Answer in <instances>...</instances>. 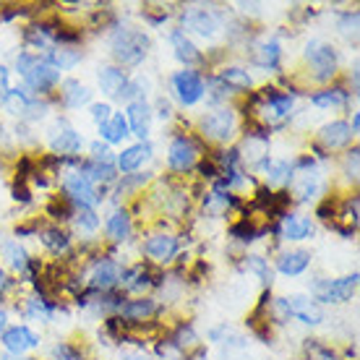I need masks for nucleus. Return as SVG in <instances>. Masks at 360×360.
<instances>
[{"label":"nucleus","mask_w":360,"mask_h":360,"mask_svg":"<svg viewBox=\"0 0 360 360\" xmlns=\"http://www.w3.org/2000/svg\"><path fill=\"white\" fill-rule=\"evenodd\" d=\"M112 58H115L117 63L123 65H136L141 63L149 53V37L144 32H139V29H117L115 34H112Z\"/></svg>","instance_id":"nucleus-1"},{"label":"nucleus","mask_w":360,"mask_h":360,"mask_svg":"<svg viewBox=\"0 0 360 360\" xmlns=\"http://www.w3.org/2000/svg\"><path fill=\"white\" fill-rule=\"evenodd\" d=\"M277 308L290 319H297L303 324H321L324 321V311L316 306L311 297L306 295H290V297H279Z\"/></svg>","instance_id":"nucleus-2"},{"label":"nucleus","mask_w":360,"mask_h":360,"mask_svg":"<svg viewBox=\"0 0 360 360\" xmlns=\"http://www.w3.org/2000/svg\"><path fill=\"white\" fill-rule=\"evenodd\" d=\"M306 58L311 60L316 71V79L319 82H326L337 73V53L329 42H321V39H311L306 47Z\"/></svg>","instance_id":"nucleus-3"},{"label":"nucleus","mask_w":360,"mask_h":360,"mask_svg":"<svg viewBox=\"0 0 360 360\" xmlns=\"http://www.w3.org/2000/svg\"><path fill=\"white\" fill-rule=\"evenodd\" d=\"M355 288H358V274H350V277L342 279H329V282L316 285V297L321 303H342V300H350Z\"/></svg>","instance_id":"nucleus-4"},{"label":"nucleus","mask_w":360,"mask_h":360,"mask_svg":"<svg viewBox=\"0 0 360 360\" xmlns=\"http://www.w3.org/2000/svg\"><path fill=\"white\" fill-rule=\"evenodd\" d=\"M201 131L207 139H214V141H227L235 131V112L233 110H214L209 112L204 120H201Z\"/></svg>","instance_id":"nucleus-5"},{"label":"nucleus","mask_w":360,"mask_h":360,"mask_svg":"<svg viewBox=\"0 0 360 360\" xmlns=\"http://www.w3.org/2000/svg\"><path fill=\"white\" fill-rule=\"evenodd\" d=\"M172 86L178 91V99L183 105H196L204 97V82L196 71H180L172 79Z\"/></svg>","instance_id":"nucleus-6"},{"label":"nucleus","mask_w":360,"mask_h":360,"mask_svg":"<svg viewBox=\"0 0 360 360\" xmlns=\"http://www.w3.org/2000/svg\"><path fill=\"white\" fill-rule=\"evenodd\" d=\"M65 191H68V196L76 198L82 207H91V204L102 201V193L94 188V183H91L89 178H84L82 172L65 175Z\"/></svg>","instance_id":"nucleus-7"},{"label":"nucleus","mask_w":360,"mask_h":360,"mask_svg":"<svg viewBox=\"0 0 360 360\" xmlns=\"http://www.w3.org/2000/svg\"><path fill=\"white\" fill-rule=\"evenodd\" d=\"M183 21H186V27L193 29V32L201 37H214L217 32H219V27H222L219 16L209 8H191Z\"/></svg>","instance_id":"nucleus-8"},{"label":"nucleus","mask_w":360,"mask_h":360,"mask_svg":"<svg viewBox=\"0 0 360 360\" xmlns=\"http://www.w3.org/2000/svg\"><path fill=\"white\" fill-rule=\"evenodd\" d=\"M50 146L60 154H76L82 149V136L76 134V128L68 120H60L50 136Z\"/></svg>","instance_id":"nucleus-9"},{"label":"nucleus","mask_w":360,"mask_h":360,"mask_svg":"<svg viewBox=\"0 0 360 360\" xmlns=\"http://www.w3.org/2000/svg\"><path fill=\"white\" fill-rule=\"evenodd\" d=\"M167 162H170L172 170H188V167H193L196 165V146H193V141L186 139V136H178L170 144Z\"/></svg>","instance_id":"nucleus-10"},{"label":"nucleus","mask_w":360,"mask_h":360,"mask_svg":"<svg viewBox=\"0 0 360 360\" xmlns=\"http://www.w3.org/2000/svg\"><path fill=\"white\" fill-rule=\"evenodd\" d=\"M3 345H6L8 352L21 355V352L37 347V345H39V337H37L32 329H27V326H13V329H6V332H3Z\"/></svg>","instance_id":"nucleus-11"},{"label":"nucleus","mask_w":360,"mask_h":360,"mask_svg":"<svg viewBox=\"0 0 360 360\" xmlns=\"http://www.w3.org/2000/svg\"><path fill=\"white\" fill-rule=\"evenodd\" d=\"M144 253L154 262H170L172 256L178 253V238L172 235H154L144 243Z\"/></svg>","instance_id":"nucleus-12"},{"label":"nucleus","mask_w":360,"mask_h":360,"mask_svg":"<svg viewBox=\"0 0 360 360\" xmlns=\"http://www.w3.org/2000/svg\"><path fill=\"white\" fill-rule=\"evenodd\" d=\"M149 123H152V110L144 99H134L128 105V128L134 131L139 139H146L149 136Z\"/></svg>","instance_id":"nucleus-13"},{"label":"nucleus","mask_w":360,"mask_h":360,"mask_svg":"<svg viewBox=\"0 0 360 360\" xmlns=\"http://www.w3.org/2000/svg\"><path fill=\"white\" fill-rule=\"evenodd\" d=\"M324 188H326L324 175L311 167V170H306L303 175H300L295 193H297V198H300V201H311V198L321 196V193H324Z\"/></svg>","instance_id":"nucleus-14"},{"label":"nucleus","mask_w":360,"mask_h":360,"mask_svg":"<svg viewBox=\"0 0 360 360\" xmlns=\"http://www.w3.org/2000/svg\"><path fill=\"white\" fill-rule=\"evenodd\" d=\"M99 86H102V91L108 97H123L128 89L126 73L120 71V68H115V65H108V68L99 71Z\"/></svg>","instance_id":"nucleus-15"},{"label":"nucleus","mask_w":360,"mask_h":360,"mask_svg":"<svg viewBox=\"0 0 360 360\" xmlns=\"http://www.w3.org/2000/svg\"><path fill=\"white\" fill-rule=\"evenodd\" d=\"M24 79H27V84L32 86V89L45 91V89H50V86H55V84H58L60 73L55 71L53 65H47V63H42V60H37V65L27 73V76H24Z\"/></svg>","instance_id":"nucleus-16"},{"label":"nucleus","mask_w":360,"mask_h":360,"mask_svg":"<svg viewBox=\"0 0 360 360\" xmlns=\"http://www.w3.org/2000/svg\"><path fill=\"white\" fill-rule=\"evenodd\" d=\"M117 282H120V266L115 262H99L91 271V288L94 290H110L115 288Z\"/></svg>","instance_id":"nucleus-17"},{"label":"nucleus","mask_w":360,"mask_h":360,"mask_svg":"<svg viewBox=\"0 0 360 360\" xmlns=\"http://www.w3.org/2000/svg\"><path fill=\"white\" fill-rule=\"evenodd\" d=\"M319 139H321V144L326 149H340V146H345L352 139V131L345 120H337V123H329V126L321 128Z\"/></svg>","instance_id":"nucleus-18"},{"label":"nucleus","mask_w":360,"mask_h":360,"mask_svg":"<svg viewBox=\"0 0 360 360\" xmlns=\"http://www.w3.org/2000/svg\"><path fill=\"white\" fill-rule=\"evenodd\" d=\"M149 157H152V146L146 144V141H141V144H136V146H128L126 152L117 157V167L123 172H134L136 167H141Z\"/></svg>","instance_id":"nucleus-19"},{"label":"nucleus","mask_w":360,"mask_h":360,"mask_svg":"<svg viewBox=\"0 0 360 360\" xmlns=\"http://www.w3.org/2000/svg\"><path fill=\"white\" fill-rule=\"evenodd\" d=\"M308 264H311V253L308 251H290L279 256L277 269L282 271V274H288V277H297V274L306 271Z\"/></svg>","instance_id":"nucleus-20"},{"label":"nucleus","mask_w":360,"mask_h":360,"mask_svg":"<svg viewBox=\"0 0 360 360\" xmlns=\"http://www.w3.org/2000/svg\"><path fill=\"white\" fill-rule=\"evenodd\" d=\"M311 219L306 217H297V214H285L282 217V235L288 238V240H306L308 235H311Z\"/></svg>","instance_id":"nucleus-21"},{"label":"nucleus","mask_w":360,"mask_h":360,"mask_svg":"<svg viewBox=\"0 0 360 360\" xmlns=\"http://www.w3.org/2000/svg\"><path fill=\"white\" fill-rule=\"evenodd\" d=\"M99 134H102V139L108 144H120L128 136V120L120 112H115V115H110V120L105 126H99Z\"/></svg>","instance_id":"nucleus-22"},{"label":"nucleus","mask_w":360,"mask_h":360,"mask_svg":"<svg viewBox=\"0 0 360 360\" xmlns=\"http://www.w3.org/2000/svg\"><path fill=\"white\" fill-rule=\"evenodd\" d=\"M170 39H172V47H175V58H178V60H183V63H188V65L201 60V53H198L196 45H193L183 32H172Z\"/></svg>","instance_id":"nucleus-23"},{"label":"nucleus","mask_w":360,"mask_h":360,"mask_svg":"<svg viewBox=\"0 0 360 360\" xmlns=\"http://www.w3.org/2000/svg\"><path fill=\"white\" fill-rule=\"evenodd\" d=\"M60 97H63V102L68 108H82V105H86L91 99V91L79 82H65Z\"/></svg>","instance_id":"nucleus-24"},{"label":"nucleus","mask_w":360,"mask_h":360,"mask_svg":"<svg viewBox=\"0 0 360 360\" xmlns=\"http://www.w3.org/2000/svg\"><path fill=\"white\" fill-rule=\"evenodd\" d=\"M79 60H82V53H79V50H71V47H58V50H53V53L47 55V65H53L55 71H58V68H60V71L73 68Z\"/></svg>","instance_id":"nucleus-25"},{"label":"nucleus","mask_w":360,"mask_h":360,"mask_svg":"<svg viewBox=\"0 0 360 360\" xmlns=\"http://www.w3.org/2000/svg\"><path fill=\"white\" fill-rule=\"evenodd\" d=\"M253 63L262 68H277L279 65V45L277 42H264L253 50Z\"/></svg>","instance_id":"nucleus-26"},{"label":"nucleus","mask_w":360,"mask_h":360,"mask_svg":"<svg viewBox=\"0 0 360 360\" xmlns=\"http://www.w3.org/2000/svg\"><path fill=\"white\" fill-rule=\"evenodd\" d=\"M128 233H131V217H128V212H115L108 219V235L112 240H126Z\"/></svg>","instance_id":"nucleus-27"},{"label":"nucleus","mask_w":360,"mask_h":360,"mask_svg":"<svg viewBox=\"0 0 360 360\" xmlns=\"http://www.w3.org/2000/svg\"><path fill=\"white\" fill-rule=\"evenodd\" d=\"M219 82L227 84V86H235V89H248V86H251V76H248V71H243V68L230 65V68H222V71H219Z\"/></svg>","instance_id":"nucleus-28"},{"label":"nucleus","mask_w":360,"mask_h":360,"mask_svg":"<svg viewBox=\"0 0 360 360\" xmlns=\"http://www.w3.org/2000/svg\"><path fill=\"white\" fill-rule=\"evenodd\" d=\"M120 314L126 319H146V316L154 314V300H128V303H120Z\"/></svg>","instance_id":"nucleus-29"},{"label":"nucleus","mask_w":360,"mask_h":360,"mask_svg":"<svg viewBox=\"0 0 360 360\" xmlns=\"http://www.w3.org/2000/svg\"><path fill=\"white\" fill-rule=\"evenodd\" d=\"M264 170H266V183L269 186H282V183L290 180L292 167H290V162H282V160H269V165Z\"/></svg>","instance_id":"nucleus-30"},{"label":"nucleus","mask_w":360,"mask_h":360,"mask_svg":"<svg viewBox=\"0 0 360 360\" xmlns=\"http://www.w3.org/2000/svg\"><path fill=\"white\" fill-rule=\"evenodd\" d=\"M42 243L50 248V251H65L68 248V235L60 230V227H47L42 233Z\"/></svg>","instance_id":"nucleus-31"},{"label":"nucleus","mask_w":360,"mask_h":360,"mask_svg":"<svg viewBox=\"0 0 360 360\" xmlns=\"http://www.w3.org/2000/svg\"><path fill=\"white\" fill-rule=\"evenodd\" d=\"M264 91H266V99H269L274 115H288L290 110H292V97L290 94H277L274 89H264Z\"/></svg>","instance_id":"nucleus-32"},{"label":"nucleus","mask_w":360,"mask_h":360,"mask_svg":"<svg viewBox=\"0 0 360 360\" xmlns=\"http://www.w3.org/2000/svg\"><path fill=\"white\" fill-rule=\"evenodd\" d=\"M6 256H8V262H11V266L13 269H18V271H24L29 266V259H27V251L21 248L18 243H6Z\"/></svg>","instance_id":"nucleus-33"},{"label":"nucleus","mask_w":360,"mask_h":360,"mask_svg":"<svg viewBox=\"0 0 360 360\" xmlns=\"http://www.w3.org/2000/svg\"><path fill=\"white\" fill-rule=\"evenodd\" d=\"M230 233H233V238H238V240H243V243H251V240H256V238H259V235H262L264 230H256L251 219L245 217L243 222H238V225H235L233 230H230Z\"/></svg>","instance_id":"nucleus-34"},{"label":"nucleus","mask_w":360,"mask_h":360,"mask_svg":"<svg viewBox=\"0 0 360 360\" xmlns=\"http://www.w3.org/2000/svg\"><path fill=\"white\" fill-rule=\"evenodd\" d=\"M311 102H314V105H319V108H337V105H342V102H345V91H340V89L319 91V94H314V97H311Z\"/></svg>","instance_id":"nucleus-35"},{"label":"nucleus","mask_w":360,"mask_h":360,"mask_svg":"<svg viewBox=\"0 0 360 360\" xmlns=\"http://www.w3.org/2000/svg\"><path fill=\"white\" fill-rule=\"evenodd\" d=\"M76 222H79V227H84V230H97V225H99V219H97V214H94V209L91 207H82L79 204V209H76Z\"/></svg>","instance_id":"nucleus-36"},{"label":"nucleus","mask_w":360,"mask_h":360,"mask_svg":"<svg viewBox=\"0 0 360 360\" xmlns=\"http://www.w3.org/2000/svg\"><path fill=\"white\" fill-rule=\"evenodd\" d=\"M248 269L251 271H256L259 274V279H262L264 285H269L271 282V271H269V266H266V262H264L262 256H248Z\"/></svg>","instance_id":"nucleus-37"},{"label":"nucleus","mask_w":360,"mask_h":360,"mask_svg":"<svg viewBox=\"0 0 360 360\" xmlns=\"http://www.w3.org/2000/svg\"><path fill=\"white\" fill-rule=\"evenodd\" d=\"M37 60H39L37 55H32V53H21V55H18V60H16L18 73H21V76H27V73L37 65Z\"/></svg>","instance_id":"nucleus-38"},{"label":"nucleus","mask_w":360,"mask_h":360,"mask_svg":"<svg viewBox=\"0 0 360 360\" xmlns=\"http://www.w3.org/2000/svg\"><path fill=\"white\" fill-rule=\"evenodd\" d=\"M110 112H112V110H110V105H91V117L97 120L99 126H105V123H108Z\"/></svg>","instance_id":"nucleus-39"},{"label":"nucleus","mask_w":360,"mask_h":360,"mask_svg":"<svg viewBox=\"0 0 360 360\" xmlns=\"http://www.w3.org/2000/svg\"><path fill=\"white\" fill-rule=\"evenodd\" d=\"M55 355H58L60 360H84L79 352L73 350L71 345H58V347H55Z\"/></svg>","instance_id":"nucleus-40"},{"label":"nucleus","mask_w":360,"mask_h":360,"mask_svg":"<svg viewBox=\"0 0 360 360\" xmlns=\"http://www.w3.org/2000/svg\"><path fill=\"white\" fill-rule=\"evenodd\" d=\"M47 212L55 217V219H68V214H71V209H68V204H58V201H53L50 207H47Z\"/></svg>","instance_id":"nucleus-41"},{"label":"nucleus","mask_w":360,"mask_h":360,"mask_svg":"<svg viewBox=\"0 0 360 360\" xmlns=\"http://www.w3.org/2000/svg\"><path fill=\"white\" fill-rule=\"evenodd\" d=\"M8 71H6V65H0V102L8 97Z\"/></svg>","instance_id":"nucleus-42"},{"label":"nucleus","mask_w":360,"mask_h":360,"mask_svg":"<svg viewBox=\"0 0 360 360\" xmlns=\"http://www.w3.org/2000/svg\"><path fill=\"white\" fill-rule=\"evenodd\" d=\"M347 175H350V178L358 175V149H352V152L347 154Z\"/></svg>","instance_id":"nucleus-43"},{"label":"nucleus","mask_w":360,"mask_h":360,"mask_svg":"<svg viewBox=\"0 0 360 360\" xmlns=\"http://www.w3.org/2000/svg\"><path fill=\"white\" fill-rule=\"evenodd\" d=\"M13 198H16V201H24V204H27L29 198V191L24 188V183H16V186H13Z\"/></svg>","instance_id":"nucleus-44"},{"label":"nucleus","mask_w":360,"mask_h":360,"mask_svg":"<svg viewBox=\"0 0 360 360\" xmlns=\"http://www.w3.org/2000/svg\"><path fill=\"white\" fill-rule=\"evenodd\" d=\"M117 360H149V358H146L144 352H123Z\"/></svg>","instance_id":"nucleus-45"},{"label":"nucleus","mask_w":360,"mask_h":360,"mask_svg":"<svg viewBox=\"0 0 360 360\" xmlns=\"http://www.w3.org/2000/svg\"><path fill=\"white\" fill-rule=\"evenodd\" d=\"M6 329V311H0V332Z\"/></svg>","instance_id":"nucleus-46"},{"label":"nucleus","mask_w":360,"mask_h":360,"mask_svg":"<svg viewBox=\"0 0 360 360\" xmlns=\"http://www.w3.org/2000/svg\"><path fill=\"white\" fill-rule=\"evenodd\" d=\"M0 360H18V358H11L8 352H3V355H0Z\"/></svg>","instance_id":"nucleus-47"}]
</instances>
